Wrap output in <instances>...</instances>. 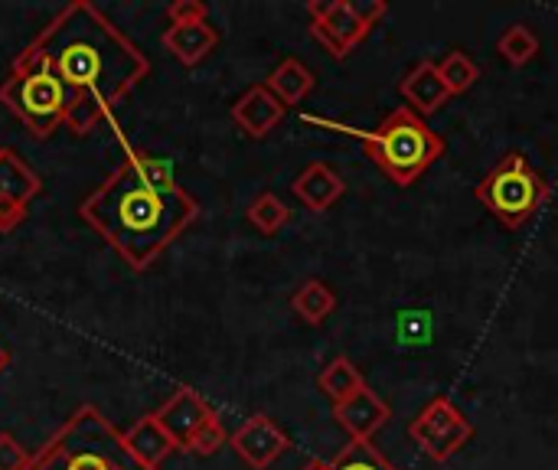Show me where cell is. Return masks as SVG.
<instances>
[{"label": "cell", "instance_id": "obj_3", "mask_svg": "<svg viewBox=\"0 0 558 470\" xmlns=\"http://www.w3.org/2000/svg\"><path fill=\"white\" fill-rule=\"evenodd\" d=\"M26 470H144L124 448V435L95 409L82 406L29 458Z\"/></svg>", "mask_w": 558, "mask_h": 470}, {"label": "cell", "instance_id": "obj_4", "mask_svg": "<svg viewBox=\"0 0 558 470\" xmlns=\"http://www.w3.org/2000/svg\"><path fill=\"white\" fill-rule=\"evenodd\" d=\"M353 134L363 141L366 157L402 190L412 186L445 154V137L432 131V124L405 105L389 111L376 131Z\"/></svg>", "mask_w": 558, "mask_h": 470}, {"label": "cell", "instance_id": "obj_32", "mask_svg": "<svg viewBox=\"0 0 558 470\" xmlns=\"http://www.w3.org/2000/svg\"><path fill=\"white\" fill-rule=\"evenodd\" d=\"M3 366H7V350L0 347V373H3Z\"/></svg>", "mask_w": 558, "mask_h": 470}, {"label": "cell", "instance_id": "obj_26", "mask_svg": "<svg viewBox=\"0 0 558 470\" xmlns=\"http://www.w3.org/2000/svg\"><path fill=\"white\" fill-rule=\"evenodd\" d=\"M111 111L95 98V95H85V92H78V95H69V105H65V121L62 124H69L75 134H88L98 121H105Z\"/></svg>", "mask_w": 558, "mask_h": 470}, {"label": "cell", "instance_id": "obj_6", "mask_svg": "<svg viewBox=\"0 0 558 470\" xmlns=\"http://www.w3.org/2000/svg\"><path fill=\"white\" fill-rule=\"evenodd\" d=\"M0 101L29 128L33 137H49L65 121L69 88L49 69H10L0 85Z\"/></svg>", "mask_w": 558, "mask_h": 470}, {"label": "cell", "instance_id": "obj_12", "mask_svg": "<svg viewBox=\"0 0 558 470\" xmlns=\"http://www.w3.org/2000/svg\"><path fill=\"white\" fill-rule=\"evenodd\" d=\"M333 419L337 425L350 435V442H373L392 419L389 402L376 393V389H363L353 399L333 406Z\"/></svg>", "mask_w": 558, "mask_h": 470}, {"label": "cell", "instance_id": "obj_19", "mask_svg": "<svg viewBox=\"0 0 558 470\" xmlns=\"http://www.w3.org/2000/svg\"><path fill=\"white\" fill-rule=\"evenodd\" d=\"M317 389H320L333 406H340V402H347V399H353L356 393L366 389V376L360 373V366H356L350 357H333V360L324 366V373L317 376Z\"/></svg>", "mask_w": 558, "mask_h": 470}, {"label": "cell", "instance_id": "obj_28", "mask_svg": "<svg viewBox=\"0 0 558 470\" xmlns=\"http://www.w3.org/2000/svg\"><path fill=\"white\" fill-rule=\"evenodd\" d=\"M29 458L33 455H26V448L10 432H0V470H26Z\"/></svg>", "mask_w": 558, "mask_h": 470}, {"label": "cell", "instance_id": "obj_10", "mask_svg": "<svg viewBox=\"0 0 558 470\" xmlns=\"http://www.w3.org/2000/svg\"><path fill=\"white\" fill-rule=\"evenodd\" d=\"M154 419H157L160 429L173 438L177 451H183L186 442H190L209 419H216V412H213V406H209L196 389L180 386V389L154 412Z\"/></svg>", "mask_w": 558, "mask_h": 470}, {"label": "cell", "instance_id": "obj_5", "mask_svg": "<svg viewBox=\"0 0 558 470\" xmlns=\"http://www.w3.org/2000/svg\"><path fill=\"white\" fill-rule=\"evenodd\" d=\"M553 190L546 177L517 150L500 157V164L474 186V200L507 229H523L546 203Z\"/></svg>", "mask_w": 558, "mask_h": 470}, {"label": "cell", "instance_id": "obj_31", "mask_svg": "<svg viewBox=\"0 0 558 470\" xmlns=\"http://www.w3.org/2000/svg\"><path fill=\"white\" fill-rule=\"evenodd\" d=\"M301 470H333V465H330V461H324V458H311V461H307Z\"/></svg>", "mask_w": 558, "mask_h": 470}, {"label": "cell", "instance_id": "obj_2", "mask_svg": "<svg viewBox=\"0 0 558 470\" xmlns=\"http://www.w3.org/2000/svg\"><path fill=\"white\" fill-rule=\"evenodd\" d=\"M78 216L134 268L144 272L157 255L199 216V203L186 193H157L144 186L124 164L82 200Z\"/></svg>", "mask_w": 558, "mask_h": 470}, {"label": "cell", "instance_id": "obj_23", "mask_svg": "<svg viewBox=\"0 0 558 470\" xmlns=\"http://www.w3.org/2000/svg\"><path fill=\"white\" fill-rule=\"evenodd\" d=\"M245 216H248V222H252L258 232L275 236V232H281V229L288 226L291 209L284 206L281 196H275V193H258V196L252 200V206L245 209Z\"/></svg>", "mask_w": 558, "mask_h": 470}, {"label": "cell", "instance_id": "obj_1", "mask_svg": "<svg viewBox=\"0 0 558 470\" xmlns=\"http://www.w3.org/2000/svg\"><path fill=\"white\" fill-rule=\"evenodd\" d=\"M13 69H49L69 95H95L108 111L147 79V56L88 0L62 7L16 56Z\"/></svg>", "mask_w": 558, "mask_h": 470}, {"label": "cell", "instance_id": "obj_9", "mask_svg": "<svg viewBox=\"0 0 558 470\" xmlns=\"http://www.w3.org/2000/svg\"><path fill=\"white\" fill-rule=\"evenodd\" d=\"M229 445L252 470H268L291 448V438L284 435V429L275 419L252 415L229 435Z\"/></svg>", "mask_w": 558, "mask_h": 470}, {"label": "cell", "instance_id": "obj_25", "mask_svg": "<svg viewBox=\"0 0 558 470\" xmlns=\"http://www.w3.org/2000/svg\"><path fill=\"white\" fill-rule=\"evenodd\" d=\"M438 72L445 79V85L451 88V95H464L468 88H474V82L481 79V65L464 52V49H451L441 62Z\"/></svg>", "mask_w": 558, "mask_h": 470}, {"label": "cell", "instance_id": "obj_20", "mask_svg": "<svg viewBox=\"0 0 558 470\" xmlns=\"http://www.w3.org/2000/svg\"><path fill=\"white\" fill-rule=\"evenodd\" d=\"M39 190H43L39 177L16 157V150H3V157H0V200H13V203L26 206Z\"/></svg>", "mask_w": 558, "mask_h": 470}, {"label": "cell", "instance_id": "obj_30", "mask_svg": "<svg viewBox=\"0 0 558 470\" xmlns=\"http://www.w3.org/2000/svg\"><path fill=\"white\" fill-rule=\"evenodd\" d=\"M26 216V206L23 203H13V200H0V232H13Z\"/></svg>", "mask_w": 558, "mask_h": 470}, {"label": "cell", "instance_id": "obj_29", "mask_svg": "<svg viewBox=\"0 0 558 470\" xmlns=\"http://www.w3.org/2000/svg\"><path fill=\"white\" fill-rule=\"evenodd\" d=\"M167 16L170 23H199V20H209V10L203 0H173L167 7Z\"/></svg>", "mask_w": 558, "mask_h": 470}, {"label": "cell", "instance_id": "obj_33", "mask_svg": "<svg viewBox=\"0 0 558 470\" xmlns=\"http://www.w3.org/2000/svg\"><path fill=\"white\" fill-rule=\"evenodd\" d=\"M0 157H3V147H0Z\"/></svg>", "mask_w": 558, "mask_h": 470}, {"label": "cell", "instance_id": "obj_17", "mask_svg": "<svg viewBox=\"0 0 558 470\" xmlns=\"http://www.w3.org/2000/svg\"><path fill=\"white\" fill-rule=\"evenodd\" d=\"M314 72L301 62V59H281L278 65H275V72L265 79V85H268V92L284 105V108H291V105H301L311 92H314Z\"/></svg>", "mask_w": 558, "mask_h": 470}, {"label": "cell", "instance_id": "obj_7", "mask_svg": "<svg viewBox=\"0 0 558 470\" xmlns=\"http://www.w3.org/2000/svg\"><path fill=\"white\" fill-rule=\"evenodd\" d=\"M409 438L422 448V455L445 465L474 438V425L448 396H435L409 425Z\"/></svg>", "mask_w": 558, "mask_h": 470}, {"label": "cell", "instance_id": "obj_8", "mask_svg": "<svg viewBox=\"0 0 558 470\" xmlns=\"http://www.w3.org/2000/svg\"><path fill=\"white\" fill-rule=\"evenodd\" d=\"M307 13H311V36L333 59H347L373 33V26L360 16L356 3L350 0H311Z\"/></svg>", "mask_w": 558, "mask_h": 470}, {"label": "cell", "instance_id": "obj_14", "mask_svg": "<svg viewBox=\"0 0 558 470\" xmlns=\"http://www.w3.org/2000/svg\"><path fill=\"white\" fill-rule=\"evenodd\" d=\"M163 49L186 69L199 65L216 46H219V29L209 20L199 23H170L160 36Z\"/></svg>", "mask_w": 558, "mask_h": 470}, {"label": "cell", "instance_id": "obj_16", "mask_svg": "<svg viewBox=\"0 0 558 470\" xmlns=\"http://www.w3.org/2000/svg\"><path fill=\"white\" fill-rule=\"evenodd\" d=\"M124 448H128V455L144 470H160V465L177 451L173 438L160 429V422L154 419V412L144 415V419H137L124 432Z\"/></svg>", "mask_w": 558, "mask_h": 470}, {"label": "cell", "instance_id": "obj_24", "mask_svg": "<svg viewBox=\"0 0 558 470\" xmlns=\"http://www.w3.org/2000/svg\"><path fill=\"white\" fill-rule=\"evenodd\" d=\"M330 465L333 470H399L376 448V442H350Z\"/></svg>", "mask_w": 558, "mask_h": 470}, {"label": "cell", "instance_id": "obj_21", "mask_svg": "<svg viewBox=\"0 0 558 470\" xmlns=\"http://www.w3.org/2000/svg\"><path fill=\"white\" fill-rule=\"evenodd\" d=\"M497 52L504 56L507 65L523 69V65H530V62L539 56V36H536L526 23H513V26H507V29L500 33Z\"/></svg>", "mask_w": 558, "mask_h": 470}, {"label": "cell", "instance_id": "obj_15", "mask_svg": "<svg viewBox=\"0 0 558 470\" xmlns=\"http://www.w3.org/2000/svg\"><path fill=\"white\" fill-rule=\"evenodd\" d=\"M291 193H294L311 213H327V209L347 193V183H343V177H340L330 164L314 160V164H307V167L294 177Z\"/></svg>", "mask_w": 558, "mask_h": 470}, {"label": "cell", "instance_id": "obj_18", "mask_svg": "<svg viewBox=\"0 0 558 470\" xmlns=\"http://www.w3.org/2000/svg\"><path fill=\"white\" fill-rule=\"evenodd\" d=\"M291 311H294L304 324L320 327V324L337 311V294H333V288H330L327 281L307 278V281H301L298 291L291 294Z\"/></svg>", "mask_w": 558, "mask_h": 470}, {"label": "cell", "instance_id": "obj_11", "mask_svg": "<svg viewBox=\"0 0 558 470\" xmlns=\"http://www.w3.org/2000/svg\"><path fill=\"white\" fill-rule=\"evenodd\" d=\"M399 92L405 98V108H412L418 118H432L438 115L454 95L451 88L445 85L441 72H438V62L435 59H418L402 79H399Z\"/></svg>", "mask_w": 558, "mask_h": 470}, {"label": "cell", "instance_id": "obj_13", "mask_svg": "<svg viewBox=\"0 0 558 470\" xmlns=\"http://www.w3.org/2000/svg\"><path fill=\"white\" fill-rule=\"evenodd\" d=\"M284 105L268 92V85H252L235 105H232V121L248 134V137H268L281 121H284Z\"/></svg>", "mask_w": 558, "mask_h": 470}, {"label": "cell", "instance_id": "obj_27", "mask_svg": "<svg viewBox=\"0 0 558 470\" xmlns=\"http://www.w3.org/2000/svg\"><path fill=\"white\" fill-rule=\"evenodd\" d=\"M222 445H229V435H226V429H222V422H219V415L216 419H209L190 442H186V455H199V458H209V455H216Z\"/></svg>", "mask_w": 558, "mask_h": 470}, {"label": "cell", "instance_id": "obj_22", "mask_svg": "<svg viewBox=\"0 0 558 470\" xmlns=\"http://www.w3.org/2000/svg\"><path fill=\"white\" fill-rule=\"evenodd\" d=\"M124 167H128L144 186H150V190H157V193H177V190H183V186L177 183V177H173V167H170L163 157H150V154L131 150L128 160H124Z\"/></svg>", "mask_w": 558, "mask_h": 470}]
</instances>
